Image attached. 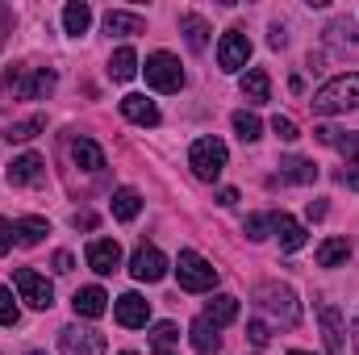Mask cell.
Wrapping results in <instances>:
<instances>
[{
	"instance_id": "cell-41",
	"label": "cell",
	"mask_w": 359,
	"mask_h": 355,
	"mask_svg": "<svg viewBox=\"0 0 359 355\" xmlns=\"http://www.w3.org/2000/svg\"><path fill=\"white\" fill-rule=\"evenodd\" d=\"M72 226H76V230H92V226H96V217H92V213H76V217H72Z\"/></svg>"
},
{
	"instance_id": "cell-19",
	"label": "cell",
	"mask_w": 359,
	"mask_h": 355,
	"mask_svg": "<svg viewBox=\"0 0 359 355\" xmlns=\"http://www.w3.org/2000/svg\"><path fill=\"white\" fill-rule=\"evenodd\" d=\"M188 343L196 347V355H217V347H222V339H217V326H209L205 318H196V322L188 326Z\"/></svg>"
},
{
	"instance_id": "cell-10",
	"label": "cell",
	"mask_w": 359,
	"mask_h": 355,
	"mask_svg": "<svg viewBox=\"0 0 359 355\" xmlns=\"http://www.w3.org/2000/svg\"><path fill=\"white\" fill-rule=\"evenodd\" d=\"M113 314H117V322H121L126 330H138V326L151 322V301L138 297V293H121V297L113 301Z\"/></svg>"
},
{
	"instance_id": "cell-50",
	"label": "cell",
	"mask_w": 359,
	"mask_h": 355,
	"mask_svg": "<svg viewBox=\"0 0 359 355\" xmlns=\"http://www.w3.org/2000/svg\"><path fill=\"white\" fill-rule=\"evenodd\" d=\"M121 355H134V351H121Z\"/></svg>"
},
{
	"instance_id": "cell-34",
	"label": "cell",
	"mask_w": 359,
	"mask_h": 355,
	"mask_svg": "<svg viewBox=\"0 0 359 355\" xmlns=\"http://www.w3.org/2000/svg\"><path fill=\"white\" fill-rule=\"evenodd\" d=\"M176 339H180L176 322H155V326H151V343H155L159 351H168V347H172Z\"/></svg>"
},
{
	"instance_id": "cell-27",
	"label": "cell",
	"mask_w": 359,
	"mask_h": 355,
	"mask_svg": "<svg viewBox=\"0 0 359 355\" xmlns=\"http://www.w3.org/2000/svg\"><path fill=\"white\" fill-rule=\"evenodd\" d=\"M88 25H92V8L84 0H72V4L63 8V29L80 38V34H88Z\"/></svg>"
},
{
	"instance_id": "cell-6",
	"label": "cell",
	"mask_w": 359,
	"mask_h": 355,
	"mask_svg": "<svg viewBox=\"0 0 359 355\" xmlns=\"http://www.w3.org/2000/svg\"><path fill=\"white\" fill-rule=\"evenodd\" d=\"M13 284H17V293H21L25 305H34V309H50V305H55V288H50V280H46L42 272L17 267V272H13Z\"/></svg>"
},
{
	"instance_id": "cell-45",
	"label": "cell",
	"mask_w": 359,
	"mask_h": 355,
	"mask_svg": "<svg viewBox=\"0 0 359 355\" xmlns=\"http://www.w3.org/2000/svg\"><path fill=\"white\" fill-rule=\"evenodd\" d=\"M284 42H288V38H284V29H280V25H271V46H276V51H280V46H284Z\"/></svg>"
},
{
	"instance_id": "cell-9",
	"label": "cell",
	"mask_w": 359,
	"mask_h": 355,
	"mask_svg": "<svg viewBox=\"0 0 359 355\" xmlns=\"http://www.w3.org/2000/svg\"><path fill=\"white\" fill-rule=\"evenodd\" d=\"M130 276L134 280H142V284H155V280H163L168 276V255L159 251V247H138L134 251V260H130Z\"/></svg>"
},
{
	"instance_id": "cell-25",
	"label": "cell",
	"mask_w": 359,
	"mask_h": 355,
	"mask_svg": "<svg viewBox=\"0 0 359 355\" xmlns=\"http://www.w3.org/2000/svg\"><path fill=\"white\" fill-rule=\"evenodd\" d=\"M243 96H247L251 105H264V100L271 96V80H268L264 67H251V72L243 76Z\"/></svg>"
},
{
	"instance_id": "cell-40",
	"label": "cell",
	"mask_w": 359,
	"mask_h": 355,
	"mask_svg": "<svg viewBox=\"0 0 359 355\" xmlns=\"http://www.w3.org/2000/svg\"><path fill=\"white\" fill-rule=\"evenodd\" d=\"M8 247H13V226H8V222L0 217V255H4Z\"/></svg>"
},
{
	"instance_id": "cell-29",
	"label": "cell",
	"mask_w": 359,
	"mask_h": 355,
	"mask_svg": "<svg viewBox=\"0 0 359 355\" xmlns=\"http://www.w3.org/2000/svg\"><path fill=\"white\" fill-rule=\"evenodd\" d=\"M109 76L117 80V84H126V80H134L138 76V55L130 51V46H121L113 59H109Z\"/></svg>"
},
{
	"instance_id": "cell-15",
	"label": "cell",
	"mask_w": 359,
	"mask_h": 355,
	"mask_svg": "<svg viewBox=\"0 0 359 355\" xmlns=\"http://www.w3.org/2000/svg\"><path fill=\"white\" fill-rule=\"evenodd\" d=\"M121 117L134 121V126H159V109H155V100H147V96H138V92L121 96Z\"/></svg>"
},
{
	"instance_id": "cell-7",
	"label": "cell",
	"mask_w": 359,
	"mask_h": 355,
	"mask_svg": "<svg viewBox=\"0 0 359 355\" xmlns=\"http://www.w3.org/2000/svg\"><path fill=\"white\" fill-rule=\"evenodd\" d=\"M59 351L63 355H104V335L92 326H63L59 330Z\"/></svg>"
},
{
	"instance_id": "cell-36",
	"label": "cell",
	"mask_w": 359,
	"mask_h": 355,
	"mask_svg": "<svg viewBox=\"0 0 359 355\" xmlns=\"http://www.w3.org/2000/svg\"><path fill=\"white\" fill-rule=\"evenodd\" d=\"M17 318H21V309H17L13 293H8V288H0V326H17Z\"/></svg>"
},
{
	"instance_id": "cell-28",
	"label": "cell",
	"mask_w": 359,
	"mask_h": 355,
	"mask_svg": "<svg viewBox=\"0 0 359 355\" xmlns=\"http://www.w3.org/2000/svg\"><path fill=\"white\" fill-rule=\"evenodd\" d=\"M351 260V243L347 239H326L322 247H318V267H339Z\"/></svg>"
},
{
	"instance_id": "cell-11",
	"label": "cell",
	"mask_w": 359,
	"mask_h": 355,
	"mask_svg": "<svg viewBox=\"0 0 359 355\" xmlns=\"http://www.w3.org/2000/svg\"><path fill=\"white\" fill-rule=\"evenodd\" d=\"M46 176V163H42V155H17L13 163H8V184L13 188H29V184H42Z\"/></svg>"
},
{
	"instance_id": "cell-43",
	"label": "cell",
	"mask_w": 359,
	"mask_h": 355,
	"mask_svg": "<svg viewBox=\"0 0 359 355\" xmlns=\"http://www.w3.org/2000/svg\"><path fill=\"white\" fill-rule=\"evenodd\" d=\"M234 201H238V188H222L217 192V205H234Z\"/></svg>"
},
{
	"instance_id": "cell-4",
	"label": "cell",
	"mask_w": 359,
	"mask_h": 355,
	"mask_svg": "<svg viewBox=\"0 0 359 355\" xmlns=\"http://www.w3.org/2000/svg\"><path fill=\"white\" fill-rule=\"evenodd\" d=\"M176 276H180V288H188V293H209L217 284V267L205 255H196V251H180Z\"/></svg>"
},
{
	"instance_id": "cell-32",
	"label": "cell",
	"mask_w": 359,
	"mask_h": 355,
	"mask_svg": "<svg viewBox=\"0 0 359 355\" xmlns=\"http://www.w3.org/2000/svg\"><path fill=\"white\" fill-rule=\"evenodd\" d=\"M326 38H330V46H359V25L355 21H334L326 29Z\"/></svg>"
},
{
	"instance_id": "cell-8",
	"label": "cell",
	"mask_w": 359,
	"mask_h": 355,
	"mask_svg": "<svg viewBox=\"0 0 359 355\" xmlns=\"http://www.w3.org/2000/svg\"><path fill=\"white\" fill-rule=\"evenodd\" d=\"M251 59V38L243 29H226L222 42H217V67L222 72H243Z\"/></svg>"
},
{
	"instance_id": "cell-42",
	"label": "cell",
	"mask_w": 359,
	"mask_h": 355,
	"mask_svg": "<svg viewBox=\"0 0 359 355\" xmlns=\"http://www.w3.org/2000/svg\"><path fill=\"white\" fill-rule=\"evenodd\" d=\"M55 272H59V276H67V272H72V255H67V251H59V255H55Z\"/></svg>"
},
{
	"instance_id": "cell-2",
	"label": "cell",
	"mask_w": 359,
	"mask_h": 355,
	"mask_svg": "<svg viewBox=\"0 0 359 355\" xmlns=\"http://www.w3.org/2000/svg\"><path fill=\"white\" fill-rule=\"evenodd\" d=\"M255 305L268 314L271 322H280V326H297V318H301L297 293H292L288 284H259V293H255Z\"/></svg>"
},
{
	"instance_id": "cell-3",
	"label": "cell",
	"mask_w": 359,
	"mask_h": 355,
	"mask_svg": "<svg viewBox=\"0 0 359 355\" xmlns=\"http://www.w3.org/2000/svg\"><path fill=\"white\" fill-rule=\"evenodd\" d=\"M226 159H230V151H226L222 138H196L192 151H188V163L201 180H217L226 172Z\"/></svg>"
},
{
	"instance_id": "cell-31",
	"label": "cell",
	"mask_w": 359,
	"mask_h": 355,
	"mask_svg": "<svg viewBox=\"0 0 359 355\" xmlns=\"http://www.w3.org/2000/svg\"><path fill=\"white\" fill-rule=\"evenodd\" d=\"M46 130V117H29V121H13L8 130H4V142H29L34 134H42Z\"/></svg>"
},
{
	"instance_id": "cell-47",
	"label": "cell",
	"mask_w": 359,
	"mask_h": 355,
	"mask_svg": "<svg viewBox=\"0 0 359 355\" xmlns=\"http://www.w3.org/2000/svg\"><path fill=\"white\" fill-rule=\"evenodd\" d=\"M288 355H309V351H288Z\"/></svg>"
},
{
	"instance_id": "cell-1",
	"label": "cell",
	"mask_w": 359,
	"mask_h": 355,
	"mask_svg": "<svg viewBox=\"0 0 359 355\" xmlns=\"http://www.w3.org/2000/svg\"><path fill=\"white\" fill-rule=\"evenodd\" d=\"M309 105H313V113H322V117L359 109V72H351V76H334L330 84H322V88L313 92Z\"/></svg>"
},
{
	"instance_id": "cell-18",
	"label": "cell",
	"mask_w": 359,
	"mask_h": 355,
	"mask_svg": "<svg viewBox=\"0 0 359 355\" xmlns=\"http://www.w3.org/2000/svg\"><path fill=\"white\" fill-rule=\"evenodd\" d=\"M201 318H205L209 326H217V330H222V326H230V322L238 318V297H230V293L213 297V301L205 305V314H201Z\"/></svg>"
},
{
	"instance_id": "cell-49",
	"label": "cell",
	"mask_w": 359,
	"mask_h": 355,
	"mask_svg": "<svg viewBox=\"0 0 359 355\" xmlns=\"http://www.w3.org/2000/svg\"><path fill=\"white\" fill-rule=\"evenodd\" d=\"M159 355H172V351H159Z\"/></svg>"
},
{
	"instance_id": "cell-13",
	"label": "cell",
	"mask_w": 359,
	"mask_h": 355,
	"mask_svg": "<svg viewBox=\"0 0 359 355\" xmlns=\"http://www.w3.org/2000/svg\"><path fill=\"white\" fill-rule=\"evenodd\" d=\"M318 322H322V339H326V351L330 355H347V343H343V318L334 305H318Z\"/></svg>"
},
{
	"instance_id": "cell-17",
	"label": "cell",
	"mask_w": 359,
	"mask_h": 355,
	"mask_svg": "<svg viewBox=\"0 0 359 355\" xmlns=\"http://www.w3.org/2000/svg\"><path fill=\"white\" fill-rule=\"evenodd\" d=\"M271 230H276V239H280L284 251H301V247H305V226H301L297 217H288V213H271Z\"/></svg>"
},
{
	"instance_id": "cell-38",
	"label": "cell",
	"mask_w": 359,
	"mask_h": 355,
	"mask_svg": "<svg viewBox=\"0 0 359 355\" xmlns=\"http://www.w3.org/2000/svg\"><path fill=\"white\" fill-rule=\"evenodd\" d=\"M247 339H251L255 347H268V343H271V330H268V322H247Z\"/></svg>"
},
{
	"instance_id": "cell-16",
	"label": "cell",
	"mask_w": 359,
	"mask_h": 355,
	"mask_svg": "<svg viewBox=\"0 0 359 355\" xmlns=\"http://www.w3.org/2000/svg\"><path fill=\"white\" fill-rule=\"evenodd\" d=\"M72 309H76V318H100L104 309H109V293L104 288H76V297H72Z\"/></svg>"
},
{
	"instance_id": "cell-26",
	"label": "cell",
	"mask_w": 359,
	"mask_h": 355,
	"mask_svg": "<svg viewBox=\"0 0 359 355\" xmlns=\"http://www.w3.org/2000/svg\"><path fill=\"white\" fill-rule=\"evenodd\" d=\"M180 29H184V38H188L192 51H205V46H209V21H205V17L184 13V17H180Z\"/></svg>"
},
{
	"instance_id": "cell-24",
	"label": "cell",
	"mask_w": 359,
	"mask_h": 355,
	"mask_svg": "<svg viewBox=\"0 0 359 355\" xmlns=\"http://www.w3.org/2000/svg\"><path fill=\"white\" fill-rule=\"evenodd\" d=\"M138 213H142L138 188H117V192H113V217H117V222H134Z\"/></svg>"
},
{
	"instance_id": "cell-39",
	"label": "cell",
	"mask_w": 359,
	"mask_h": 355,
	"mask_svg": "<svg viewBox=\"0 0 359 355\" xmlns=\"http://www.w3.org/2000/svg\"><path fill=\"white\" fill-rule=\"evenodd\" d=\"M339 184H343V188H351V192H359V168H355V163L339 172Z\"/></svg>"
},
{
	"instance_id": "cell-12",
	"label": "cell",
	"mask_w": 359,
	"mask_h": 355,
	"mask_svg": "<svg viewBox=\"0 0 359 355\" xmlns=\"http://www.w3.org/2000/svg\"><path fill=\"white\" fill-rule=\"evenodd\" d=\"M88 267L100 272V276H113V272L121 267V247H117V239H96V243H88Z\"/></svg>"
},
{
	"instance_id": "cell-30",
	"label": "cell",
	"mask_w": 359,
	"mask_h": 355,
	"mask_svg": "<svg viewBox=\"0 0 359 355\" xmlns=\"http://www.w3.org/2000/svg\"><path fill=\"white\" fill-rule=\"evenodd\" d=\"M280 176L292 180V184H313L318 180V163L313 159H284L280 163Z\"/></svg>"
},
{
	"instance_id": "cell-5",
	"label": "cell",
	"mask_w": 359,
	"mask_h": 355,
	"mask_svg": "<svg viewBox=\"0 0 359 355\" xmlns=\"http://www.w3.org/2000/svg\"><path fill=\"white\" fill-rule=\"evenodd\" d=\"M142 72H147V84L155 92H180L184 88V67H180L176 55H168V51H155Z\"/></svg>"
},
{
	"instance_id": "cell-23",
	"label": "cell",
	"mask_w": 359,
	"mask_h": 355,
	"mask_svg": "<svg viewBox=\"0 0 359 355\" xmlns=\"http://www.w3.org/2000/svg\"><path fill=\"white\" fill-rule=\"evenodd\" d=\"M46 234H50V222H46V217H21V222L13 226V239H17L21 247H38Z\"/></svg>"
},
{
	"instance_id": "cell-46",
	"label": "cell",
	"mask_w": 359,
	"mask_h": 355,
	"mask_svg": "<svg viewBox=\"0 0 359 355\" xmlns=\"http://www.w3.org/2000/svg\"><path fill=\"white\" fill-rule=\"evenodd\" d=\"M355 347H359V318H355Z\"/></svg>"
},
{
	"instance_id": "cell-44",
	"label": "cell",
	"mask_w": 359,
	"mask_h": 355,
	"mask_svg": "<svg viewBox=\"0 0 359 355\" xmlns=\"http://www.w3.org/2000/svg\"><path fill=\"white\" fill-rule=\"evenodd\" d=\"M305 213H309V222H318V217H326V205H322V201H309Z\"/></svg>"
},
{
	"instance_id": "cell-37",
	"label": "cell",
	"mask_w": 359,
	"mask_h": 355,
	"mask_svg": "<svg viewBox=\"0 0 359 355\" xmlns=\"http://www.w3.org/2000/svg\"><path fill=\"white\" fill-rule=\"evenodd\" d=\"M271 130H276V134H280L284 142H297V138H301V134H297V121H292V117H271Z\"/></svg>"
},
{
	"instance_id": "cell-21",
	"label": "cell",
	"mask_w": 359,
	"mask_h": 355,
	"mask_svg": "<svg viewBox=\"0 0 359 355\" xmlns=\"http://www.w3.org/2000/svg\"><path fill=\"white\" fill-rule=\"evenodd\" d=\"M72 159H76L80 172H100V168H104V151H100L92 138H76V142H72Z\"/></svg>"
},
{
	"instance_id": "cell-35",
	"label": "cell",
	"mask_w": 359,
	"mask_h": 355,
	"mask_svg": "<svg viewBox=\"0 0 359 355\" xmlns=\"http://www.w3.org/2000/svg\"><path fill=\"white\" fill-rule=\"evenodd\" d=\"M243 230H247V239H255V243H259V239H268V230H271V213H251Z\"/></svg>"
},
{
	"instance_id": "cell-20",
	"label": "cell",
	"mask_w": 359,
	"mask_h": 355,
	"mask_svg": "<svg viewBox=\"0 0 359 355\" xmlns=\"http://www.w3.org/2000/svg\"><path fill=\"white\" fill-rule=\"evenodd\" d=\"M104 29H109V34H121V38H130V34H147V21H142L138 13L109 8V13H104Z\"/></svg>"
},
{
	"instance_id": "cell-22",
	"label": "cell",
	"mask_w": 359,
	"mask_h": 355,
	"mask_svg": "<svg viewBox=\"0 0 359 355\" xmlns=\"http://www.w3.org/2000/svg\"><path fill=\"white\" fill-rule=\"evenodd\" d=\"M318 138H322L326 147L343 151L347 159H355V168H359V134H347V130H334V126H322V130H318Z\"/></svg>"
},
{
	"instance_id": "cell-33",
	"label": "cell",
	"mask_w": 359,
	"mask_h": 355,
	"mask_svg": "<svg viewBox=\"0 0 359 355\" xmlns=\"http://www.w3.org/2000/svg\"><path fill=\"white\" fill-rule=\"evenodd\" d=\"M234 130H238V138H243V142H255V138L264 134V121H259L255 113H247V109H243V113H234Z\"/></svg>"
},
{
	"instance_id": "cell-48",
	"label": "cell",
	"mask_w": 359,
	"mask_h": 355,
	"mask_svg": "<svg viewBox=\"0 0 359 355\" xmlns=\"http://www.w3.org/2000/svg\"><path fill=\"white\" fill-rule=\"evenodd\" d=\"M29 355H42V351H29Z\"/></svg>"
},
{
	"instance_id": "cell-14",
	"label": "cell",
	"mask_w": 359,
	"mask_h": 355,
	"mask_svg": "<svg viewBox=\"0 0 359 355\" xmlns=\"http://www.w3.org/2000/svg\"><path fill=\"white\" fill-rule=\"evenodd\" d=\"M4 84L17 92V96H25V100H34V96H46V92L55 88V76L50 72H34V76H4Z\"/></svg>"
}]
</instances>
